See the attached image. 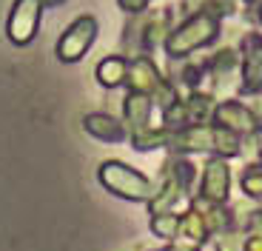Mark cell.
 <instances>
[{
    "mask_svg": "<svg viewBox=\"0 0 262 251\" xmlns=\"http://www.w3.org/2000/svg\"><path fill=\"white\" fill-rule=\"evenodd\" d=\"M220 32H223L220 17L196 12V14H188L180 26L171 29L165 43H163V49H165V54H168V60H185L188 54L211 46V43L220 37Z\"/></svg>",
    "mask_w": 262,
    "mask_h": 251,
    "instance_id": "cell-1",
    "label": "cell"
},
{
    "mask_svg": "<svg viewBox=\"0 0 262 251\" xmlns=\"http://www.w3.org/2000/svg\"><path fill=\"white\" fill-rule=\"evenodd\" d=\"M100 32V23L94 14H80L77 20H72L66 32L60 34L57 46H54V54H57L60 63H80V60L89 54V49L94 46Z\"/></svg>",
    "mask_w": 262,
    "mask_h": 251,
    "instance_id": "cell-2",
    "label": "cell"
},
{
    "mask_svg": "<svg viewBox=\"0 0 262 251\" xmlns=\"http://www.w3.org/2000/svg\"><path fill=\"white\" fill-rule=\"evenodd\" d=\"M97 177H100V183H103L108 192H114L117 197H128V200H148L151 197L145 174H140L137 169L120 163V160H105V163L100 165Z\"/></svg>",
    "mask_w": 262,
    "mask_h": 251,
    "instance_id": "cell-3",
    "label": "cell"
},
{
    "mask_svg": "<svg viewBox=\"0 0 262 251\" xmlns=\"http://www.w3.org/2000/svg\"><path fill=\"white\" fill-rule=\"evenodd\" d=\"M43 0H14L6 17V37L14 46H29L40 32Z\"/></svg>",
    "mask_w": 262,
    "mask_h": 251,
    "instance_id": "cell-4",
    "label": "cell"
},
{
    "mask_svg": "<svg viewBox=\"0 0 262 251\" xmlns=\"http://www.w3.org/2000/svg\"><path fill=\"white\" fill-rule=\"evenodd\" d=\"M239 94H259L262 89V34L248 32L239 40Z\"/></svg>",
    "mask_w": 262,
    "mask_h": 251,
    "instance_id": "cell-5",
    "label": "cell"
},
{
    "mask_svg": "<svg viewBox=\"0 0 262 251\" xmlns=\"http://www.w3.org/2000/svg\"><path fill=\"white\" fill-rule=\"evenodd\" d=\"M214 120H216V126H225V129H231L236 134H254L262 126L256 120V114L251 112V106H245L239 100H225V103H220L214 109Z\"/></svg>",
    "mask_w": 262,
    "mask_h": 251,
    "instance_id": "cell-6",
    "label": "cell"
},
{
    "mask_svg": "<svg viewBox=\"0 0 262 251\" xmlns=\"http://www.w3.org/2000/svg\"><path fill=\"white\" fill-rule=\"evenodd\" d=\"M160 80H163V74H160L157 63L151 60V54H134V60H128L123 86H128V92H143L151 97V92L160 86Z\"/></svg>",
    "mask_w": 262,
    "mask_h": 251,
    "instance_id": "cell-7",
    "label": "cell"
},
{
    "mask_svg": "<svg viewBox=\"0 0 262 251\" xmlns=\"http://www.w3.org/2000/svg\"><path fill=\"white\" fill-rule=\"evenodd\" d=\"M236 66H239V54H236L234 46L216 49V52L205 60V74H208L214 92H223L225 86H231V77H234Z\"/></svg>",
    "mask_w": 262,
    "mask_h": 251,
    "instance_id": "cell-8",
    "label": "cell"
},
{
    "mask_svg": "<svg viewBox=\"0 0 262 251\" xmlns=\"http://www.w3.org/2000/svg\"><path fill=\"white\" fill-rule=\"evenodd\" d=\"M228 185H231V174H228V165L225 160L214 157L205 163V172H203V194L214 203H223L228 197Z\"/></svg>",
    "mask_w": 262,
    "mask_h": 251,
    "instance_id": "cell-9",
    "label": "cell"
},
{
    "mask_svg": "<svg viewBox=\"0 0 262 251\" xmlns=\"http://www.w3.org/2000/svg\"><path fill=\"white\" fill-rule=\"evenodd\" d=\"M83 129L92 134V137L105 140V143H123V140L128 137V129H125L117 117H112V114H85Z\"/></svg>",
    "mask_w": 262,
    "mask_h": 251,
    "instance_id": "cell-10",
    "label": "cell"
},
{
    "mask_svg": "<svg viewBox=\"0 0 262 251\" xmlns=\"http://www.w3.org/2000/svg\"><path fill=\"white\" fill-rule=\"evenodd\" d=\"M125 69H128V60L123 54H108V57H103L97 63L94 77H97V83L103 89H117L125 83Z\"/></svg>",
    "mask_w": 262,
    "mask_h": 251,
    "instance_id": "cell-11",
    "label": "cell"
},
{
    "mask_svg": "<svg viewBox=\"0 0 262 251\" xmlns=\"http://www.w3.org/2000/svg\"><path fill=\"white\" fill-rule=\"evenodd\" d=\"M185 106V117H188V126L191 123H208L214 117V109H216V97L214 92H203V89H194L188 94V100H183Z\"/></svg>",
    "mask_w": 262,
    "mask_h": 251,
    "instance_id": "cell-12",
    "label": "cell"
},
{
    "mask_svg": "<svg viewBox=\"0 0 262 251\" xmlns=\"http://www.w3.org/2000/svg\"><path fill=\"white\" fill-rule=\"evenodd\" d=\"M151 117V97L143 92H128L123 100V120L131 129H140V126H148Z\"/></svg>",
    "mask_w": 262,
    "mask_h": 251,
    "instance_id": "cell-13",
    "label": "cell"
},
{
    "mask_svg": "<svg viewBox=\"0 0 262 251\" xmlns=\"http://www.w3.org/2000/svg\"><path fill=\"white\" fill-rule=\"evenodd\" d=\"M168 137V129H151V126H140V129H131V145L137 152H151V149H160Z\"/></svg>",
    "mask_w": 262,
    "mask_h": 251,
    "instance_id": "cell-14",
    "label": "cell"
},
{
    "mask_svg": "<svg viewBox=\"0 0 262 251\" xmlns=\"http://www.w3.org/2000/svg\"><path fill=\"white\" fill-rule=\"evenodd\" d=\"M214 152L223 157H236L243 152L239 149V134L225 129V126H214Z\"/></svg>",
    "mask_w": 262,
    "mask_h": 251,
    "instance_id": "cell-15",
    "label": "cell"
},
{
    "mask_svg": "<svg viewBox=\"0 0 262 251\" xmlns=\"http://www.w3.org/2000/svg\"><path fill=\"white\" fill-rule=\"evenodd\" d=\"M180 63V80H183V86H188L191 92L194 89L203 86V80H205V60H177Z\"/></svg>",
    "mask_w": 262,
    "mask_h": 251,
    "instance_id": "cell-16",
    "label": "cell"
},
{
    "mask_svg": "<svg viewBox=\"0 0 262 251\" xmlns=\"http://www.w3.org/2000/svg\"><path fill=\"white\" fill-rule=\"evenodd\" d=\"M117 6L123 9L125 14H140L151 6V0H117Z\"/></svg>",
    "mask_w": 262,
    "mask_h": 251,
    "instance_id": "cell-17",
    "label": "cell"
},
{
    "mask_svg": "<svg viewBox=\"0 0 262 251\" xmlns=\"http://www.w3.org/2000/svg\"><path fill=\"white\" fill-rule=\"evenodd\" d=\"M245 6H248V17L256 20V23L262 26V0H256V3H245Z\"/></svg>",
    "mask_w": 262,
    "mask_h": 251,
    "instance_id": "cell-18",
    "label": "cell"
},
{
    "mask_svg": "<svg viewBox=\"0 0 262 251\" xmlns=\"http://www.w3.org/2000/svg\"><path fill=\"white\" fill-rule=\"evenodd\" d=\"M66 0H43V9H54V6H63Z\"/></svg>",
    "mask_w": 262,
    "mask_h": 251,
    "instance_id": "cell-19",
    "label": "cell"
}]
</instances>
